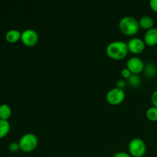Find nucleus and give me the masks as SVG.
<instances>
[{
  "mask_svg": "<svg viewBox=\"0 0 157 157\" xmlns=\"http://www.w3.org/2000/svg\"><path fill=\"white\" fill-rule=\"evenodd\" d=\"M127 43L124 41H111L106 48V53L113 59L120 60L125 58L128 53Z\"/></svg>",
  "mask_w": 157,
  "mask_h": 157,
  "instance_id": "nucleus-1",
  "label": "nucleus"
},
{
  "mask_svg": "<svg viewBox=\"0 0 157 157\" xmlns=\"http://www.w3.org/2000/svg\"><path fill=\"white\" fill-rule=\"evenodd\" d=\"M120 30L126 35H134L139 32L140 26L139 21L136 18L130 15L124 16L119 21Z\"/></svg>",
  "mask_w": 157,
  "mask_h": 157,
  "instance_id": "nucleus-2",
  "label": "nucleus"
},
{
  "mask_svg": "<svg viewBox=\"0 0 157 157\" xmlns=\"http://www.w3.org/2000/svg\"><path fill=\"white\" fill-rule=\"evenodd\" d=\"M18 144L21 151L25 153H30L37 147L38 144V139L34 133H27L21 136Z\"/></svg>",
  "mask_w": 157,
  "mask_h": 157,
  "instance_id": "nucleus-3",
  "label": "nucleus"
},
{
  "mask_svg": "<svg viewBox=\"0 0 157 157\" xmlns=\"http://www.w3.org/2000/svg\"><path fill=\"white\" fill-rule=\"evenodd\" d=\"M128 149L131 156L143 157L147 152V145L144 140L135 137L129 142Z\"/></svg>",
  "mask_w": 157,
  "mask_h": 157,
  "instance_id": "nucleus-4",
  "label": "nucleus"
},
{
  "mask_svg": "<svg viewBox=\"0 0 157 157\" xmlns=\"http://www.w3.org/2000/svg\"><path fill=\"white\" fill-rule=\"evenodd\" d=\"M126 97L124 89L114 87L109 90L106 94V99L107 102L112 105H117L124 101Z\"/></svg>",
  "mask_w": 157,
  "mask_h": 157,
  "instance_id": "nucleus-5",
  "label": "nucleus"
},
{
  "mask_svg": "<svg viewBox=\"0 0 157 157\" xmlns=\"http://www.w3.org/2000/svg\"><path fill=\"white\" fill-rule=\"evenodd\" d=\"M39 36L38 34L35 29H27L21 32V41L26 46H34L38 43Z\"/></svg>",
  "mask_w": 157,
  "mask_h": 157,
  "instance_id": "nucleus-6",
  "label": "nucleus"
},
{
  "mask_svg": "<svg viewBox=\"0 0 157 157\" xmlns=\"http://www.w3.org/2000/svg\"><path fill=\"white\" fill-rule=\"evenodd\" d=\"M144 61L137 56L130 57L127 62V67L132 72V74H136L142 72L144 71Z\"/></svg>",
  "mask_w": 157,
  "mask_h": 157,
  "instance_id": "nucleus-7",
  "label": "nucleus"
},
{
  "mask_svg": "<svg viewBox=\"0 0 157 157\" xmlns=\"http://www.w3.org/2000/svg\"><path fill=\"white\" fill-rule=\"evenodd\" d=\"M129 51L134 54H140L144 50L146 44L144 41L137 37H133L127 42Z\"/></svg>",
  "mask_w": 157,
  "mask_h": 157,
  "instance_id": "nucleus-8",
  "label": "nucleus"
},
{
  "mask_svg": "<svg viewBox=\"0 0 157 157\" xmlns=\"http://www.w3.org/2000/svg\"><path fill=\"white\" fill-rule=\"evenodd\" d=\"M144 41L149 46H154L157 44V28H152L145 32Z\"/></svg>",
  "mask_w": 157,
  "mask_h": 157,
  "instance_id": "nucleus-9",
  "label": "nucleus"
},
{
  "mask_svg": "<svg viewBox=\"0 0 157 157\" xmlns=\"http://www.w3.org/2000/svg\"><path fill=\"white\" fill-rule=\"evenodd\" d=\"M21 32L17 29H10L6 33L5 38L6 40L9 43H15L21 40Z\"/></svg>",
  "mask_w": 157,
  "mask_h": 157,
  "instance_id": "nucleus-10",
  "label": "nucleus"
},
{
  "mask_svg": "<svg viewBox=\"0 0 157 157\" xmlns=\"http://www.w3.org/2000/svg\"><path fill=\"white\" fill-rule=\"evenodd\" d=\"M139 24L141 28L144 29H152L153 28V25H154V20L150 15H144L141 17L139 20Z\"/></svg>",
  "mask_w": 157,
  "mask_h": 157,
  "instance_id": "nucleus-11",
  "label": "nucleus"
},
{
  "mask_svg": "<svg viewBox=\"0 0 157 157\" xmlns=\"http://www.w3.org/2000/svg\"><path fill=\"white\" fill-rule=\"evenodd\" d=\"M11 115H12V108L10 106L7 104H0V119L8 121L10 118Z\"/></svg>",
  "mask_w": 157,
  "mask_h": 157,
  "instance_id": "nucleus-12",
  "label": "nucleus"
},
{
  "mask_svg": "<svg viewBox=\"0 0 157 157\" xmlns=\"http://www.w3.org/2000/svg\"><path fill=\"white\" fill-rule=\"evenodd\" d=\"M11 130V125L9 121L0 119V139L7 136Z\"/></svg>",
  "mask_w": 157,
  "mask_h": 157,
  "instance_id": "nucleus-13",
  "label": "nucleus"
},
{
  "mask_svg": "<svg viewBox=\"0 0 157 157\" xmlns=\"http://www.w3.org/2000/svg\"><path fill=\"white\" fill-rule=\"evenodd\" d=\"M143 71L148 78H153L157 74V67L153 63H147L145 64Z\"/></svg>",
  "mask_w": 157,
  "mask_h": 157,
  "instance_id": "nucleus-14",
  "label": "nucleus"
},
{
  "mask_svg": "<svg viewBox=\"0 0 157 157\" xmlns=\"http://www.w3.org/2000/svg\"><path fill=\"white\" fill-rule=\"evenodd\" d=\"M127 82L130 86L132 87H138L140 86L142 81H141V78L139 76V75L136 74H132L128 78H127Z\"/></svg>",
  "mask_w": 157,
  "mask_h": 157,
  "instance_id": "nucleus-15",
  "label": "nucleus"
},
{
  "mask_svg": "<svg viewBox=\"0 0 157 157\" xmlns=\"http://www.w3.org/2000/svg\"><path fill=\"white\" fill-rule=\"evenodd\" d=\"M146 116L150 121H157V107L155 106L149 107L146 112Z\"/></svg>",
  "mask_w": 157,
  "mask_h": 157,
  "instance_id": "nucleus-16",
  "label": "nucleus"
},
{
  "mask_svg": "<svg viewBox=\"0 0 157 157\" xmlns=\"http://www.w3.org/2000/svg\"><path fill=\"white\" fill-rule=\"evenodd\" d=\"M9 149L12 153H16L20 150L19 144H18V142H12L9 145Z\"/></svg>",
  "mask_w": 157,
  "mask_h": 157,
  "instance_id": "nucleus-17",
  "label": "nucleus"
},
{
  "mask_svg": "<svg viewBox=\"0 0 157 157\" xmlns=\"http://www.w3.org/2000/svg\"><path fill=\"white\" fill-rule=\"evenodd\" d=\"M121 75H122L123 78H127V79L129 78V77L130 76V75H132V72L130 71L129 70V69L127 68V67H124V68H123L122 70H121Z\"/></svg>",
  "mask_w": 157,
  "mask_h": 157,
  "instance_id": "nucleus-18",
  "label": "nucleus"
},
{
  "mask_svg": "<svg viewBox=\"0 0 157 157\" xmlns=\"http://www.w3.org/2000/svg\"><path fill=\"white\" fill-rule=\"evenodd\" d=\"M127 82L124 79H119L117 81L116 87H119V88H121V89H124V88H125L126 86H127Z\"/></svg>",
  "mask_w": 157,
  "mask_h": 157,
  "instance_id": "nucleus-19",
  "label": "nucleus"
},
{
  "mask_svg": "<svg viewBox=\"0 0 157 157\" xmlns=\"http://www.w3.org/2000/svg\"><path fill=\"white\" fill-rule=\"evenodd\" d=\"M113 157H132L131 155L129 154L127 152H124V151H121V152H117V153H115L113 155Z\"/></svg>",
  "mask_w": 157,
  "mask_h": 157,
  "instance_id": "nucleus-20",
  "label": "nucleus"
},
{
  "mask_svg": "<svg viewBox=\"0 0 157 157\" xmlns=\"http://www.w3.org/2000/svg\"><path fill=\"white\" fill-rule=\"evenodd\" d=\"M151 101L153 103V106L157 107V90L153 92L151 96Z\"/></svg>",
  "mask_w": 157,
  "mask_h": 157,
  "instance_id": "nucleus-21",
  "label": "nucleus"
},
{
  "mask_svg": "<svg viewBox=\"0 0 157 157\" xmlns=\"http://www.w3.org/2000/svg\"><path fill=\"white\" fill-rule=\"evenodd\" d=\"M149 3L152 10L157 12V0H150Z\"/></svg>",
  "mask_w": 157,
  "mask_h": 157,
  "instance_id": "nucleus-22",
  "label": "nucleus"
}]
</instances>
